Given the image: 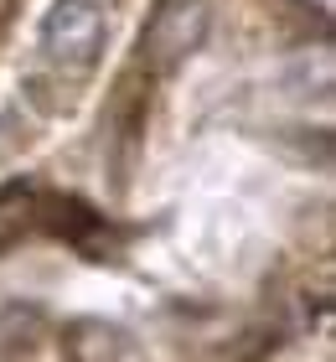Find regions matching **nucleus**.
Masks as SVG:
<instances>
[{"label": "nucleus", "instance_id": "7ed1b4c3", "mask_svg": "<svg viewBox=\"0 0 336 362\" xmlns=\"http://www.w3.org/2000/svg\"><path fill=\"white\" fill-rule=\"evenodd\" d=\"M67 352H73V362H140V347L129 341V332L104 321H78L67 332Z\"/></svg>", "mask_w": 336, "mask_h": 362}, {"label": "nucleus", "instance_id": "39448f33", "mask_svg": "<svg viewBox=\"0 0 336 362\" xmlns=\"http://www.w3.org/2000/svg\"><path fill=\"white\" fill-rule=\"evenodd\" d=\"M16 145H21V119H16V114H0V160H6Z\"/></svg>", "mask_w": 336, "mask_h": 362}, {"label": "nucleus", "instance_id": "f257e3e1", "mask_svg": "<svg viewBox=\"0 0 336 362\" xmlns=\"http://www.w3.org/2000/svg\"><path fill=\"white\" fill-rule=\"evenodd\" d=\"M104 47V11L93 0H57L42 16V52L67 68H88Z\"/></svg>", "mask_w": 336, "mask_h": 362}, {"label": "nucleus", "instance_id": "20e7f679", "mask_svg": "<svg viewBox=\"0 0 336 362\" xmlns=\"http://www.w3.org/2000/svg\"><path fill=\"white\" fill-rule=\"evenodd\" d=\"M31 207H37L31 187H6V192H0V249L21 238V228L31 223Z\"/></svg>", "mask_w": 336, "mask_h": 362}, {"label": "nucleus", "instance_id": "f03ea898", "mask_svg": "<svg viewBox=\"0 0 336 362\" xmlns=\"http://www.w3.org/2000/svg\"><path fill=\"white\" fill-rule=\"evenodd\" d=\"M207 37V6L202 0H161V11L145 26V57L156 68H176Z\"/></svg>", "mask_w": 336, "mask_h": 362}]
</instances>
